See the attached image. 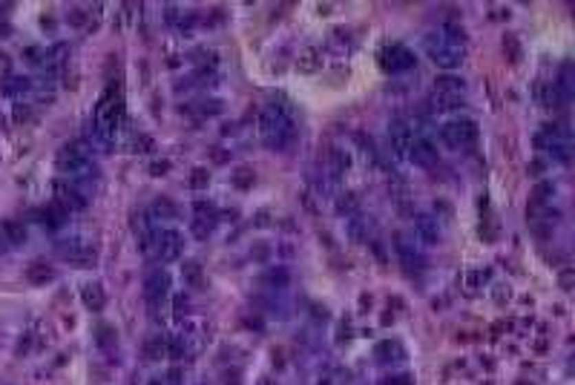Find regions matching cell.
<instances>
[{"instance_id":"f546056e","label":"cell","mask_w":575,"mask_h":385,"mask_svg":"<svg viewBox=\"0 0 575 385\" xmlns=\"http://www.w3.org/2000/svg\"><path fill=\"white\" fill-rule=\"evenodd\" d=\"M380 385H414V377L411 374H391V377H386Z\"/></svg>"},{"instance_id":"d6a6232c","label":"cell","mask_w":575,"mask_h":385,"mask_svg":"<svg viewBox=\"0 0 575 385\" xmlns=\"http://www.w3.org/2000/svg\"><path fill=\"white\" fill-rule=\"evenodd\" d=\"M69 23H72V26H84V12H81V9H72V12H69Z\"/></svg>"},{"instance_id":"1f68e13d","label":"cell","mask_w":575,"mask_h":385,"mask_svg":"<svg viewBox=\"0 0 575 385\" xmlns=\"http://www.w3.org/2000/svg\"><path fill=\"white\" fill-rule=\"evenodd\" d=\"M202 112H204V116H216V112H221V101H204Z\"/></svg>"},{"instance_id":"9a60e30c","label":"cell","mask_w":575,"mask_h":385,"mask_svg":"<svg viewBox=\"0 0 575 385\" xmlns=\"http://www.w3.org/2000/svg\"><path fill=\"white\" fill-rule=\"evenodd\" d=\"M463 104H466L463 101V92H431V98H428L431 112H455Z\"/></svg>"},{"instance_id":"8992f818","label":"cell","mask_w":575,"mask_h":385,"mask_svg":"<svg viewBox=\"0 0 575 385\" xmlns=\"http://www.w3.org/2000/svg\"><path fill=\"white\" fill-rule=\"evenodd\" d=\"M440 138L449 144L452 150H463V147H469V144L477 141V124L472 118H455L449 124H443Z\"/></svg>"},{"instance_id":"f1b7e54d","label":"cell","mask_w":575,"mask_h":385,"mask_svg":"<svg viewBox=\"0 0 575 385\" xmlns=\"http://www.w3.org/2000/svg\"><path fill=\"white\" fill-rule=\"evenodd\" d=\"M253 179H257V175H253L250 167H239V170L233 173V184H236L239 190H248V187L253 184Z\"/></svg>"},{"instance_id":"4fadbf2b","label":"cell","mask_w":575,"mask_h":385,"mask_svg":"<svg viewBox=\"0 0 575 385\" xmlns=\"http://www.w3.org/2000/svg\"><path fill=\"white\" fill-rule=\"evenodd\" d=\"M411 141H414V130L406 121H394L389 126V144H391V150L397 153V158H409Z\"/></svg>"},{"instance_id":"4dcf8cb0","label":"cell","mask_w":575,"mask_h":385,"mask_svg":"<svg viewBox=\"0 0 575 385\" xmlns=\"http://www.w3.org/2000/svg\"><path fill=\"white\" fill-rule=\"evenodd\" d=\"M190 184H193L196 190H199V187H204V184H207V170H202V167H199V170H193V182H190Z\"/></svg>"},{"instance_id":"ba28073f","label":"cell","mask_w":575,"mask_h":385,"mask_svg":"<svg viewBox=\"0 0 575 385\" xmlns=\"http://www.w3.org/2000/svg\"><path fill=\"white\" fill-rule=\"evenodd\" d=\"M394 250H397V259H400V265L409 270V274H423L426 270V253L423 248H417L411 242V239H406L403 233H397L394 236Z\"/></svg>"},{"instance_id":"2e32d148","label":"cell","mask_w":575,"mask_h":385,"mask_svg":"<svg viewBox=\"0 0 575 385\" xmlns=\"http://www.w3.org/2000/svg\"><path fill=\"white\" fill-rule=\"evenodd\" d=\"M35 216L41 221V228H46V230H61L63 224H67V210H61L58 204L43 207V210H38Z\"/></svg>"},{"instance_id":"ac0fdd59","label":"cell","mask_w":575,"mask_h":385,"mask_svg":"<svg viewBox=\"0 0 575 385\" xmlns=\"http://www.w3.org/2000/svg\"><path fill=\"white\" fill-rule=\"evenodd\" d=\"M374 354H377L380 362H400V360H406V348L397 340H382Z\"/></svg>"},{"instance_id":"4316f807","label":"cell","mask_w":575,"mask_h":385,"mask_svg":"<svg viewBox=\"0 0 575 385\" xmlns=\"http://www.w3.org/2000/svg\"><path fill=\"white\" fill-rule=\"evenodd\" d=\"M348 230H351V236L357 239V242H365L369 239V233H371V221H365V219H354L348 224Z\"/></svg>"},{"instance_id":"603a6c76","label":"cell","mask_w":575,"mask_h":385,"mask_svg":"<svg viewBox=\"0 0 575 385\" xmlns=\"http://www.w3.org/2000/svg\"><path fill=\"white\" fill-rule=\"evenodd\" d=\"M26 276H29V282L43 285V282H50V279H52V267L46 265V262H32V265H29V270H26Z\"/></svg>"},{"instance_id":"7c38bea8","label":"cell","mask_w":575,"mask_h":385,"mask_svg":"<svg viewBox=\"0 0 575 385\" xmlns=\"http://www.w3.org/2000/svg\"><path fill=\"white\" fill-rule=\"evenodd\" d=\"M409 158L417 167H423V170H431L437 164V150H435V144H431L426 135H414V141H411V150H409Z\"/></svg>"},{"instance_id":"cb8c5ba5","label":"cell","mask_w":575,"mask_h":385,"mask_svg":"<svg viewBox=\"0 0 575 385\" xmlns=\"http://www.w3.org/2000/svg\"><path fill=\"white\" fill-rule=\"evenodd\" d=\"M29 89H32V78H21V75L6 78V84H3L6 95H21V92H29Z\"/></svg>"},{"instance_id":"e575fe53","label":"cell","mask_w":575,"mask_h":385,"mask_svg":"<svg viewBox=\"0 0 575 385\" xmlns=\"http://www.w3.org/2000/svg\"><path fill=\"white\" fill-rule=\"evenodd\" d=\"M259 385H279V382H274L270 377H262V380H259Z\"/></svg>"},{"instance_id":"3957f363","label":"cell","mask_w":575,"mask_h":385,"mask_svg":"<svg viewBox=\"0 0 575 385\" xmlns=\"http://www.w3.org/2000/svg\"><path fill=\"white\" fill-rule=\"evenodd\" d=\"M58 170L61 173H69V175H92L95 167L89 162V147L84 141H72L67 144L61 153H58Z\"/></svg>"},{"instance_id":"7402d4cb","label":"cell","mask_w":575,"mask_h":385,"mask_svg":"<svg viewBox=\"0 0 575 385\" xmlns=\"http://www.w3.org/2000/svg\"><path fill=\"white\" fill-rule=\"evenodd\" d=\"M182 276H184V282L187 285H193V287H204V274H202V265L199 262H184V267H182Z\"/></svg>"},{"instance_id":"836d02e7","label":"cell","mask_w":575,"mask_h":385,"mask_svg":"<svg viewBox=\"0 0 575 385\" xmlns=\"http://www.w3.org/2000/svg\"><path fill=\"white\" fill-rule=\"evenodd\" d=\"M518 38H506V43H503V50H509L512 52V58H518V43H515Z\"/></svg>"},{"instance_id":"ffe728a7","label":"cell","mask_w":575,"mask_h":385,"mask_svg":"<svg viewBox=\"0 0 575 385\" xmlns=\"http://www.w3.org/2000/svg\"><path fill=\"white\" fill-rule=\"evenodd\" d=\"M150 216H153V221L158 224V221H173L175 216H179V207H175V201L173 199H155L153 201V207L147 210Z\"/></svg>"},{"instance_id":"7a4b0ae2","label":"cell","mask_w":575,"mask_h":385,"mask_svg":"<svg viewBox=\"0 0 575 385\" xmlns=\"http://www.w3.org/2000/svg\"><path fill=\"white\" fill-rule=\"evenodd\" d=\"M426 52L428 58L437 63L440 69H457L460 63H463V55H466V50L457 43H452L449 38H443V32H431V35L426 38Z\"/></svg>"},{"instance_id":"30bf717a","label":"cell","mask_w":575,"mask_h":385,"mask_svg":"<svg viewBox=\"0 0 575 385\" xmlns=\"http://www.w3.org/2000/svg\"><path fill=\"white\" fill-rule=\"evenodd\" d=\"M411 233L417 245H437L440 242V219L431 213H417L411 219Z\"/></svg>"},{"instance_id":"5b68a950","label":"cell","mask_w":575,"mask_h":385,"mask_svg":"<svg viewBox=\"0 0 575 385\" xmlns=\"http://www.w3.org/2000/svg\"><path fill=\"white\" fill-rule=\"evenodd\" d=\"M55 253H58V259L69 262V265H95V259H98V253H95V245L87 242L84 236L63 239V242L55 245Z\"/></svg>"},{"instance_id":"5bb4252c","label":"cell","mask_w":575,"mask_h":385,"mask_svg":"<svg viewBox=\"0 0 575 385\" xmlns=\"http://www.w3.org/2000/svg\"><path fill=\"white\" fill-rule=\"evenodd\" d=\"M144 360L147 362H162L167 354H170V336L164 333H150L147 340H144Z\"/></svg>"},{"instance_id":"83f0119b","label":"cell","mask_w":575,"mask_h":385,"mask_svg":"<svg viewBox=\"0 0 575 385\" xmlns=\"http://www.w3.org/2000/svg\"><path fill=\"white\" fill-rule=\"evenodd\" d=\"M348 164H351L348 153H343V150H334L331 153V170H334V175H343L348 170Z\"/></svg>"},{"instance_id":"d6986e66","label":"cell","mask_w":575,"mask_h":385,"mask_svg":"<svg viewBox=\"0 0 575 385\" xmlns=\"http://www.w3.org/2000/svg\"><path fill=\"white\" fill-rule=\"evenodd\" d=\"M0 236H3L6 245H23L26 242V224L9 219V221L0 224Z\"/></svg>"},{"instance_id":"484cf974","label":"cell","mask_w":575,"mask_h":385,"mask_svg":"<svg viewBox=\"0 0 575 385\" xmlns=\"http://www.w3.org/2000/svg\"><path fill=\"white\" fill-rule=\"evenodd\" d=\"M288 282H291V274H288L285 267H274L265 274V285H270V287H288Z\"/></svg>"},{"instance_id":"e0dca14e","label":"cell","mask_w":575,"mask_h":385,"mask_svg":"<svg viewBox=\"0 0 575 385\" xmlns=\"http://www.w3.org/2000/svg\"><path fill=\"white\" fill-rule=\"evenodd\" d=\"M81 299H84V305L92 311V314H101L104 311V305H107V296H104V287L98 285V282H89V285H84V294H81Z\"/></svg>"},{"instance_id":"44dd1931","label":"cell","mask_w":575,"mask_h":385,"mask_svg":"<svg viewBox=\"0 0 575 385\" xmlns=\"http://www.w3.org/2000/svg\"><path fill=\"white\" fill-rule=\"evenodd\" d=\"M463 78L457 75H437L435 78V92H463Z\"/></svg>"},{"instance_id":"9c48e42d","label":"cell","mask_w":575,"mask_h":385,"mask_svg":"<svg viewBox=\"0 0 575 385\" xmlns=\"http://www.w3.org/2000/svg\"><path fill=\"white\" fill-rule=\"evenodd\" d=\"M167 294H170V274H167V270H162V267L150 270V274L144 276V299L150 302V308L155 311L158 305L167 299Z\"/></svg>"},{"instance_id":"52a82bcc","label":"cell","mask_w":575,"mask_h":385,"mask_svg":"<svg viewBox=\"0 0 575 385\" xmlns=\"http://www.w3.org/2000/svg\"><path fill=\"white\" fill-rule=\"evenodd\" d=\"M377 60H380V67L386 72H409V69H414V63H417L414 52L409 50V46H403V43L382 46Z\"/></svg>"},{"instance_id":"277c9868","label":"cell","mask_w":575,"mask_h":385,"mask_svg":"<svg viewBox=\"0 0 575 385\" xmlns=\"http://www.w3.org/2000/svg\"><path fill=\"white\" fill-rule=\"evenodd\" d=\"M182 250H184V236L173 228H164V230H155V239H153V250L147 259H155V262H175L182 259Z\"/></svg>"},{"instance_id":"6da1fadb","label":"cell","mask_w":575,"mask_h":385,"mask_svg":"<svg viewBox=\"0 0 575 385\" xmlns=\"http://www.w3.org/2000/svg\"><path fill=\"white\" fill-rule=\"evenodd\" d=\"M259 135L265 141L268 150H288L296 138V124H294V112L288 104L274 101L262 109L259 116Z\"/></svg>"},{"instance_id":"d590c367","label":"cell","mask_w":575,"mask_h":385,"mask_svg":"<svg viewBox=\"0 0 575 385\" xmlns=\"http://www.w3.org/2000/svg\"><path fill=\"white\" fill-rule=\"evenodd\" d=\"M150 385H167V380H164V377H158V380H150Z\"/></svg>"},{"instance_id":"d4e9b609","label":"cell","mask_w":575,"mask_h":385,"mask_svg":"<svg viewBox=\"0 0 575 385\" xmlns=\"http://www.w3.org/2000/svg\"><path fill=\"white\" fill-rule=\"evenodd\" d=\"M296 67H299V72H316L319 69V52L316 50H305L299 55Z\"/></svg>"},{"instance_id":"8fae6325","label":"cell","mask_w":575,"mask_h":385,"mask_svg":"<svg viewBox=\"0 0 575 385\" xmlns=\"http://www.w3.org/2000/svg\"><path fill=\"white\" fill-rule=\"evenodd\" d=\"M55 204L61 207V210L75 213V210H84L87 207V196L78 190L75 182H58L55 184Z\"/></svg>"}]
</instances>
